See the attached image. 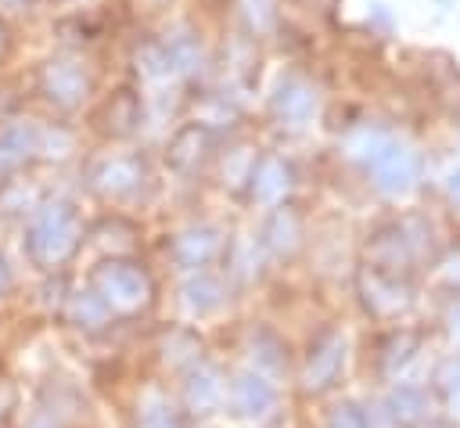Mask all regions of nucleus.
Returning a JSON list of instances; mask_svg holds the SVG:
<instances>
[{
	"instance_id": "nucleus-1",
	"label": "nucleus",
	"mask_w": 460,
	"mask_h": 428,
	"mask_svg": "<svg viewBox=\"0 0 460 428\" xmlns=\"http://www.w3.org/2000/svg\"><path fill=\"white\" fill-rule=\"evenodd\" d=\"M32 428H50V424H32Z\"/></svg>"
}]
</instances>
